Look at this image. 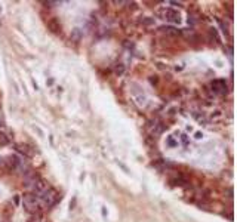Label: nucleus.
Segmentation results:
<instances>
[{"mask_svg":"<svg viewBox=\"0 0 237 222\" xmlns=\"http://www.w3.org/2000/svg\"><path fill=\"white\" fill-rule=\"evenodd\" d=\"M42 198L47 203V204H52V203L56 200V193H55L54 189H45L43 193H42Z\"/></svg>","mask_w":237,"mask_h":222,"instance_id":"nucleus-2","label":"nucleus"},{"mask_svg":"<svg viewBox=\"0 0 237 222\" xmlns=\"http://www.w3.org/2000/svg\"><path fill=\"white\" fill-rule=\"evenodd\" d=\"M159 14L163 16V20L170 21V22H181V16L176 11H172V9H162Z\"/></svg>","mask_w":237,"mask_h":222,"instance_id":"nucleus-1","label":"nucleus"},{"mask_svg":"<svg viewBox=\"0 0 237 222\" xmlns=\"http://www.w3.org/2000/svg\"><path fill=\"white\" fill-rule=\"evenodd\" d=\"M196 138H197V139H200V138H202V133H199V132H197V133H196Z\"/></svg>","mask_w":237,"mask_h":222,"instance_id":"nucleus-7","label":"nucleus"},{"mask_svg":"<svg viewBox=\"0 0 237 222\" xmlns=\"http://www.w3.org/2000/svg\"><path fill=\"white\" fill-rule=\"evenodd\" d=\"M0 142H2V144H6V138H5V135H0Z\"/></svg>","mask_w":237,"mask_h":222,"instance_id":"nucleus-5","label":"nucleus"},{"mask_svg":"<svg viewBox=\"0 0 237 222\" xmlns=\"http://www.w3.org/2000/svg\"><path fill=\"white\" fill-rule=\"evenodd\" d=\"M47 25L52 28V31H54V33H56L58 30H61V24H59V21H58V20H50L49 22H47Z\"/></svg>","mask_w":237,"mask_h":222,"instance_id":"nucleus-4","label":"nucleus"},{"mask_svg":"<svg viewBox=\"0 0 237 222\" xmlns=\"http://www.w3.org/2000/svg\"><path fill=\"white\" fill-rule=\"evenodd\" d=\"M168 142H169V145H175V141H173L172 138H169V139H168Z\"/></svg>","mask_w":237,"mask_h":222,"instance_id":"nucleus-6","label":"nucleus"},{"mask_svg":"<svg viewBox=\"0 0 237 222\" xmlns=\"http://www.w3.org/2000/svg\"><path fill=\"white\" fill-rule=\"evenodd\" d=\"M24 204L27 206L28 210H31L33 207H37V204H36V197H33L31 194H27L24 197Z\"/></svg>","mask_w":237,"mask_h":222,"instance_id":"nucleus-3","label":"nucleus"}]
</instances>
